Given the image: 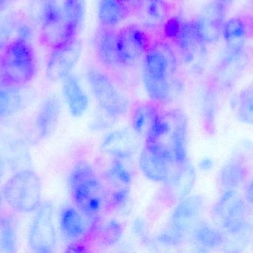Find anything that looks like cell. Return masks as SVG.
I'll list each match as a JSON object with an SVG mask.
<instances>
[{
	"label": "cell",
	"mask_w": 253,
	"mask_h": 253,
	"mask_svg": "<svg viewBox=\"0 0 253 253\" xmlns=\"http://www.w3.org/2000/svg\"><path fill=\"white\" fill-rule=\"evenodd\" d=\"M183 236L168 226L158 235L156 240L164 246H176L182 242Z\"/></svg>",
	"instance_id": "e575fe53"
},
{
	"label": "cell",
	"mask_w": 253,
	"mask_h": 253,
	"mask_svg": "<svg viewBox=\"0 0 253 253\" xmlns=\"http://www.w3.org/2000/svg\"><path fill=\"white\" fill-rule=\"evenodd\" d=\"M236 113L241 121L253 125V87L241 92L237 100Z\"/></svg>",
	"instance_id": "1f68e13d"
},
{
	"label": "cell",
	"mask_w": 253,
	"mask_h": 253,
	"mask_svg": "<svg viewBox=\"0 0 253 253\" xmlns=\"http://www.w3.org/2000/svg\"><path fill=\"white\" fill-rule=\"evenodd\" d=\"M68 184L77 208L88 218L97 216L103 209L105 193L93 166L86 161L77 163L70 174Z\"/></svg>",
	"instance_id": "7a4b0ae2"
},
{
	"label": "cell",
	"mask_w": 253,
	"mask_h": 253,
	"mask_svg": "<svg viewBox=\"0 0 253 253\" xmlns=\"http://www.w3.org/2000/svg\"><path fill=\"white\" fill-rule=\"evenodd\" d=\"M204 201L198 196H187L179 203L172 212L169 227L184 237L191 233L200 223L204 212Z\"/></svg>",
	"instance_id": "4fadbf2b"
},
{
	"label": "cell",
	"mask_w": 253,
	"mask_h": 253,
	"mask_svg": "<svg viewBox=\"0 0 253 253\" xmlns=\"http://www.w3.org/2000/svg\"><path fill=\"white\" fill-rule=\"evenodd\" d=\"M133 131L123 129L108 134L101 144L102 152L112 156L114 158L126 160L136 152L138 139Z\"/></svg>",
	"instance_id": "2e32d148"
},
{
	"label": "cell",
	"mask_w": 253,
	"mask_h": 253,
	"mask_svg": "<svg viewBox=\"0 0 253 253\" xmlns=\"http://www.w3.org/2000/svg\"><path fill=\"white\" fill-rule=\"evenodd\" d=\"M174 165L173 159L163 143L146 144L140 153V169L143 175L153 182H166Z\"/></svg>",
	"instance_id": "9c48e42d"
},
{
	"label": "cell",
	"mask_w": 253,
	"mask_h": 253,
	"mask_svg": "<svg viewBox=\"0 0 253 253\" xmlns=\"http://www.w3.org/2000/svg\"><path fill=\"white\" fill-rule=\"evenodd\" d=\"M117 40L122 66H133L144 57L150 47L148 37L138 25H129L120 29Z\"/></svg>",
	"instance_id": "7c38bea8"
},
{
	"label": "cell",
	"mask_w": 253,
	"mask_h": 253,
	"mask_svg": "<svg viewBox=\"0 0 253 253\" xmlns=\"http://www.w3.org/2000/svg\"><path fill=\"white\" fill-rule=\"evenodd\" d=\"M171 123V131L165 144L177 166L187 162V138L188 123L184 113L173 109L168 113Z\"/></svg>",
	"instance_id": "9a60e30c"
},
{
	"label": "cell",
	"mask_w": 253,
	"mask_h": 253,
	"mask_svg": "<svg viewBox=\"0 0 253 253\" xmlns=\"http://www.w3.org/2000/svg\"><path fill=\"white\" fill-rule=\"evenodd\" d=\"M17 236L14 219L4 211L0 212V253H15Z\"/></svg>",
	"instance_id": "83f0119b"
},
{
	"label": "cell",
	"mask_w": 253,
	"mask_h": 253,
	"mask_svg": "<svg viewBox=\"0 0 253 253\" xmlns=\"http://www.w3.org/2000/svg\"><path fill=\"white\" fill-rule=\"evenodd\" d=\"M182 23L183 21L179 16H172L168 19L164 28L165 36L171 40H175L179 33Z\"/></svg>",
	"instance_id": "74e56055"
},
{
	"label": "cell",
	"mask_w": 253,
	"mask_h": 253,
	"mask_svg": "<svg viewBox=\"0 0 253 253\" xmlns=\"http://www.w3.org/2000/svg\"><path fill=\"white\" fill-rule=\"evenodd\" d=\"M171 131V123L168 114L163 115L158 108L155 109L146 130V144L162 143L165 137L169 136Z\"/></svg>",
	"instance_id": "f1b7e54d"
},
{
	"label": "cell",
	"mask_w": 253,
	"mask_h": 253,
	"mask_svg": "<svg viewBox=\"0 0 253 253\" xmlns=\"http://www.w3.org/2000/svg\"><path fill=\"white\" fill-rule=\"evenodd\" d=\"M2 200H3V197H2V193L0 192V212H1V210H3L2 209Z\"/></svg>",
	"instance_id": "7dc6e473"
},
{
	"label": "cell",
	"mask_w": 253,
	"mask_h": 253,
	"mask_svg": "<svg viewBox=\"0 0 253 253\" xmlns=\"http://www.w3.org/2000/svg\"><path fill=\"white\" fill-rule=\"evenodd\" d=\"M123 234V227L119 221L111 219L102 227V242L111 245L117 243Z\"/></svg>",
	"instance_id": "836d02e7"
},
{
	"label": "cell",
	"mask_w": 253,
	"mask_h": 253,
	"mask_svg": "<svg viewBox=\"0 0 253 253\" xmlns=\"http://www.w3.org/2000/svg\"><path fill=\"white\" fill-rule=\"evenodd\" d=\"M19 88L0 85V118L9 117L22 108L23 101Z\"/></svg>",
	"instance_id": "f546056e"
},
{
	"label": "cell",
	"mask_w": 253,
	"mask_h": 253,
	"mask_svg": "<svg viewBox=\"0 0 253 253\" xmlns=\"http://www.w3.org/2000/svg\"><path fill=\"white\" fill-rule=\"evenodd\" d=\"M252 242V248H253V239L252 242Z\"/></svg>",
	"instance_id": "c3c4849f"
},
{
	"label": "cell",
	"mask_w": 253,
	"mask_h": 253,
	"mask_svg": "<svg viewBox=\"0 0 253 253\" xmlns=\"http://www.w3.org/2000/svg\"><path fill=\"white\" fill-rule=\"evenodd\" d=\"M124 3L129 8L138 9V6L141 4V0H120Z\"/></svg>",
	"instance_id": "7bdbcfd3"
},
{
	"label": "cell",
	"mask_w": 253,
	"mask_h": 253,
	"mask_svg": "<svg viewBox=\"0 0 253 253\" xmlns=\"http://www.w3.org/2000/svg\"><path fill=\"white\" fill-rule=\"evenodd\" d=\"M245 200L249 204L253 206V179L250 182L245 192Z\"/></svg>",
	"instance_id": "b9f144b4"
},
{
	"label": "cell",
	"mask_w": 253,
	"mask_h": 253,
	"mask_svg": "<svg viewBox=\"0 0 253 253\" xmlns=\"http://www.w3.org/2000/svg\"><path fill=\"white\" fill-rule=\"evenodd\" d=\"M178 166V169L171 173L166 182L168 183L174 199L181 201L187 197L193 190L196 184V172L188 161Z\"/></svg>",
	"instance_id": "ffe728a7"
},
{
	"label": "cell",
	"mask_w": 253,
	"mask_h": 253,
	"mask_svg": "<svg viewBox=\"0 0 253 253\" xmlns=\"http://www.w3.org/2000/svg\"><path fill=\"white\" fill-rule=\"evenodd\" d=\"M46 13V0H33L29 7L31 19L41 26Z\"/></svg>",
	"instance_id": "d590c367"
},
{
	"label": "cell",
	"mask_w": 253,
	"mask_h": 253,
	"mask_svg": "<svg viewBox=\"0 0 253 253\" xmlns=\"http://www.w3.org/2000/svg\"><path fill=\"white\" fill-rule=\"evenodd\" d=\"M248 175L249 170L246 165L239 160H231L220 171V184L225 190H236L246 182Z\"/></svg>",
	"instance_id": "cb8c5ba5"
},
{
	"label": "cell",
	"mask_w": 253,
	"mask_h": 253,
	"mask_svg": "<svg viewBox=\"0 0 253 253\" xmlns=\"http://www.w3.org/2000/svg\"><path fill=\"white\" fill-rule=\"evenodd\" d=\"M156 107L152 104L146 103L138 105L134 110L132 117V129L136 135L145 134L152 114Z\"/></svg>",
	"instance_id": "d6a6232c"
},
{
	"label": "cell",
	"mask_w": 253,
	"mask_h": 253,
	"mask_svg": "<svg viewBox=\"0 0 253 253\" xmlns=\"http://www.w3.org/2000/svg\"><path fill=\"white\" fill-rule=\"evenodd\" d=\"M85 13V0H46L41 25L43 43L51 49L75 39Z\"/></svg>",
	"instance_id": "6da1fadb"
},
{
	"label": "cell",
	"mask_w": 253,
	"mask_h": 253,
	"mask_svg": "<svg viewBox=\"0 0 253 253\" xmlns=\"http://www.w3.org/2000/svg\"><path fill=\"white\" fill-rule=\"evenodd\" d=\"M143 61L142 80H172L178 69V58L169 43L159 41L149 47Z\"/></svg>",
	"instance_id": "8992f818"
},
{
	"label": "cell",
	"mask_w": 253,
	"mask_h": 253,
	"mask_svg": "<svg viewBox=\"0 0 253 253\" xmlns=\"http://www.w3.org/2000/svg\"><path fill=\"white\" fill-rule=\"evenodd\" d=\"M132 229L135 236L141 242H144V245H147L150 243L147 226L143 220L140 219V218L135 219L132 223Z\"/></svg>",
	"instance_id": "f35d334b"
},
{
	"label": "cell",
	"mask_w": 253,
	"mask_h": 253,
	"mask_svg": "<svg viewBox=\"0 0 253 253\" xmlns=\"http://www.w3.org/2000/svg\"><path fill=\"white\" fill-rule=\"evenodd\" d=\"M212 166H213V162L210 158L202 159L200 163H199V169L204 172L211 170Z\"/></svg>",
	"instance_id": "60d3db41"
},
{
	"label": "cell",
	"mask_w": 253,
	"mask_h": 253,
	"mask_svg": "<svg viewBox=\"0 0 253 253\" xmlns=\"http://www.w3.org/2000/svg\"><path fill=\"white\" fill-rule=\"evenodd\" d=\"M129 9L120 0H99L96 7L98 20L102 27L115 28L126 20Z\"/></svg>",
	"instance_id": "7402d4cb"
},
{
	"label": "cell",
	"mask_w": 253,
	"mask_h": 253,
	"mask_svg": "<svg viewBox=\"0 0 253 253\" xmlns=\"http://www.w3.org/2000/svg\"><path fill=\"white\" fill-rule=\"evenodd\" d=\"M173 41L176 43L184 65L196 72L201 71L206 57V43L198 33L196 20L183 22Z\"/></svg>",
	"instance_id": "8fae6325"
},
{
	"label": "cell",
	"mask_w": 253,
	"mask_h": 253,
	"mask_svg": "<svg viewBox=\"0 0 253 253\" xmlns=\"http://www.w3.org/2000/svg\"><path fill=\"white\" fill-rule=\"evenodd\" d=\"M85 215L72 206L64 207L59 215V226L62 234L71 240H79L85 236L87 230Z\"/></svg>",
	"instance_id": "44dd1931"
},
{
	"label": "cell",
	"mask_w": 253,
	"mask_h": 253,
	"mask_svg": "<svg viewBox=\"0 0 253 253\" xmlns=\"http://www.w3.org/2000/svg\"><path fill=\"white\" fill-rule=\"evenodd\" d=\"M138 10L146 25L157 27L166 19L168 7L165 0H141Z\"/></svg>",
	"instance_id": "4316f807"
},
{
	"label": "cell",
	"mask_w": 253,
	"mask_h": 253,
	"mask_svg": "<svg viewBox=\"0 0 253 253\" xmlns=\"http://www.w3.org/2000/svg\"><path fill=\"white\" fill-rule=\"evenodd\" d=\"M4 164L3 160L0 158V181H1V177L3 175V172H4Z\"/></svg>",
	"instance_id": "f6af8a7d"
},
{
	"label": "cell",
	"mask_w": 253,
	"mask_h": 253,
	"mask_svg": "<svg viewBox=\"0 0 253 253\" xmlns=\"http://www.w3.org/2000/svg\"><path fill=\"white\" fill-rule=\"evenodd\" d=\"M129 200V190L128 187H119L111 195V203L117 209L126 207Z\"/></svg>",
	"instance_id": "8d00e7d4"
},
{
	"label": "cell",
	"mask_w": 253,
	"mask_h": 253,
	"mask_svg": "<svg viewBox=\"0 0 253 253\" xmlns=\"http://www.w3.org/2000/svg\"><path fill=\"white\" fill-rule=\"evenodd\" d=\"M28 246L35 253L54 251L56 233L53 223V206L50 202L40 205L31 222L28 236Z\"/></svg>",
	"instance_id": "52a82bcc"
},
{
	"label": "cell",
	"mask_w": 253,
	"mask_h": 253,
	"mask_svg": "<svg viewBox=\"0 0 253 253\" xmlns=\"http://www.w3.org/2000/svg\"><path fill=\"white\" fill-rule=\"evenodd\" d=\"M106 177L110 182L118 187H129L132 182V174L123 160L114 158L107 169Z\"/></svg>",
	"instance_id": "4dcf8cb0"
},
{
	"label": "cell",
	"mask_w": 253,
	"mask_h": 253,
	"mask_svg": "<svg viewBox=\"0 0 253 253\" xmlns=\"http://www.w3.org/2000/svg\"><path fill=\"white\" fill-rule=\"evenodd\" d=\"M225 4L213 1L207 4L196 20L198 33L206 44L216 43L225 22Z\"/></svg>",
	"instance_id": "5bb4252c"
},
{
	"label": "cell",
	"mask_w": 253,
	"mask_h": 253,
	"mask_svg": "<svg viewBox=\"0 0 253 253\" xmlns=\"http://www.w3.org/2000/svg\"><path fill=\"white\" fill-rule=\"evenodd\" d=\"M37 72L35 53L30 42L15 38L3 49L0 57V85L20 87Z\"/></svg>",
	"instance_id": "3957f363"
},
{
	"label": "cell",
	"mask_w": 253,
	"mask_h": 253,
	"mask_svg": "<svg viewBox=\"0 0 253 253\" xmlns=\"http://www.w3.org/2000/svg\"><path fill=\"white\" fill-rule=\"evenodd\" d=\"M41 180L30 169L16 172L7 180L1 193L6 204L19 214L35 212L41 205Z\"/></svg>",
	"instance_id": "277c9868"
},
{
	"label": "cell",
	"mask_w": 253,
	"mask_h": 253,
	"mask_svg": "<svg viewBox=\"0 0 253 253\" xmlns=\"http://www.w3.org/2000/svg\"><path fill=\"white\" fill-rule=\"evenodd\" d=\"M190 234L195 245L203 251L220 248L224 241V233L202 221L198 224Z\"/></svg>",
	"instance_id": "d4e9b609"
},
{
	"label": "cell",
	"mask_w": 253,
	"mask_h": 253,
	"mask_svg": "<svg viewBox=\"0 0 253 253\" xmlns=\"http://www.w3.org/2000/svg\"><path fill=\"white\" fill-rule=\"evenodd\" d=\"M61 104L56 96H49L43 101L36 119L35 128L39 139L48 138L57 126Z\"/></svg>",
	"instance_id": "ac0fdd59"
},
{
	"label": "cell",
	"mask_w": 253,
	"mask_h": 253,
	"mask_svg": "<svg viewBox=\"0 0 253 253\" xmlns=\"http://www.w3.org/2000/svg\"><path fill=\"white\" fill-rule=\"evenodd\" d=\"M13 0H0V12L6 10Z\"/></svg>",
	"instance_id": "ee69618b"
},
{
	"label": "cell",
	"mask_w": 253,
	"mask_h": 253,
	"mask_svg": "<svg viewBox=\"0 0 253 253\" xmlns=\"http://www.w3.org/2000/svg\"><path fill=\"white\" fill-rule=\"evenodd\" d=\"M16 38L20 39V40L31 43L33 31L31 26L28 25V24L20 23L16 25Z\"/></svg>",
	"instance_id": "ab89813d"
},
{
	"label": "cell",
	"mask_w": 253,
	"mask_h": 253,
	"mask_svg": "<svg viewBox=\"0 0 253 253\" xmlns=\"http://www.w3.org/2000/svg\"><path fill=\"white\" fill-rule=\"evenodd\" d=\"M86 80L104 113L114 120L126 114L129 108V101L108 75L98 68H90L86 72Z\"/></svg>",
	"instance_id": "5b68a950"
},
{
	"label": "cell",
	"mask_w": 253,
	"mask_h": 253,
	"mask_svg": "<svg viewBox=\"0 0 253 253\" xmlns=\"http://www.w3.org/2000/svg\"><path fill=\"white\" fill-rule=\"evenodd\" d=\"M62 92L71 114L75 117L84 115L88 108L89 98L80 79L72 74L65 79Z\"/></svg>",
	"instance_id": "d6986e66"
},
{
	"label": "cell",
	"mask_w": 253,
	"mask_h": 253,
	"mask_svg": "<svg viewBox=\"0 0 253 253\" xmlns=\"http://www.w3.org/2000/svg\"><path fill=\"white\" fill-rule=\"evenodd\" d=\"M117 35L114 28L102 27L95 37V51L99 62L112 69L122 66L117 50Z\"/></svg>",
	"instance_id": "e0dca14e"
},
{
	"label": "cell",
	"mask_w": 253,
	"mask_h": 253,
	"mask_svg": "<svg viewBox=\"0 0 253 253\" xmlns=\"http://www.w3.org/2000/svg\"><path fill=\"white\" fill-rule=\"evenodd\" d=\"M216 1H218V2L222 3L224 4H230L232 1H234V0H215Z\"/></svg>",
	"instance_id": "bcb514c9"
},
{
	"label": "cell",
	"mask_w": 253,
	"mask_h": 253,
	"mask_svg": "<svg viewBox=\"0 0 253 253\" xmlns=\"http://www.w3.org/2000/svg\"><path fill=\"white\" fill-rule=\"evenodd\" d=\"M222 35L229 53H242L248 37L246 24L241 18H230L224 22Z\"/></svg>",
	"instance_id": "603a6c76"
},
{
	"label": "cell",
	"mask_w": 253,
	"mask_h": 253,
	"mask_svg": "<svg viewBox=\"0 0 253 253\" xmlns=\"http://www.w3.org/2000/svg\"><path fill=\"white\" fill-rule=\"evenodd\" d=\"M253 234L252 226L248 223L236 230L225 231L221 248L227 253L242 252L252 242Z\"/></svg>",
	"instance_id": "484cf974"
},
{
	"label": "cell",
	"mask_w": 253,
	"mask_h": 253,
	"mask_svg": "<svg viewBox=\"0 0 253 253\" xmlns=\"http://www.w3.org/2000/svg\"><path fill=\"white\" fill-rule=\"evenodd\" d=\"M246 200L236 190H225L212 206L214 221L224 231L236 230L247 224Z\"/></svg>",
	"instance_id": "ba28073f"
},
{
	"label": "cell",
	"mask_w": 253,
	"mask_h": 253,
	"mask_svg": "<svg viewBox=\"0 0 253 253\" xmlns=\"http://www.w3.org/2000/svg\"><path fill=\"white\" fill-rule=\"evenodd\" d=\"M83 53V43L75 38L51 49L47 63L46 77L52 82L63 81L72 74Z\"/></svg>",
	"instance_id": "30bf717a"
}]
</instances>
